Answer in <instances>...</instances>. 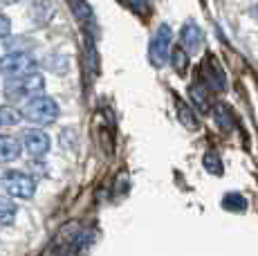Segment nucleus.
Wrapping results in <instances>:
<instances>
[{
	"label": "nucleus",
	"mask_w": 258,
	"mask_h": 256,
	"mask_svg": "<svg viewBox=\"0 0 258 256\" xmlns=\"http://www.w3.org/2000/svg\"><path fill=\"white\" fill-rule=\"evenodd\" d=\"M3 3H7V5H12V3H21V0H3Z\"/></svg>",
	"instance_id": "nucleus-20"
},
{
	"label": "nucleus",
	"mask_w": 258,
	"mask_h": 256,
	"mask_svg": "<svg viewBox=\"0 0 258 256\" xmlns=\"http://www.w3.org/2000/svg\"><path fill=\"white\" fill-rule=\"evenodd\" d=\"M175 108H177V119L182 121L186 128H198V119L193 115V110L186 106L182 99H175Z\"/></svg>",
	"instance_id": "nucleus-12"
},
{
	"label": "nucleus",
	"mask_w": 258,
	"mask_h": 256,
	"mask_svg": "<svg viewBox=\"0 0 258 256\" xmlns=\"http://www.w3.org/2000/svg\"><path fill=\"white\" fill-rule=\"evenodd\" d=\"M171 43H173V32L168 25H160V29L155 32L151 41V47H148V56H151L153 66H164L171 56Z\"/></svg>",
	"instance_id": "nucleus-4"
},
{
	"label": "nucleus",
	"mask_w": 258,
	"mask_h": 256,
	"mask_svg": "<svg viewBox=\"0 0 258 256\" xmlns=\"http://www.w3.org/2000/svg\"><path fill=\"white\" fill-rule=\"evenodd\" d=\"M23 149L27 151V155H32L34 160H41L47 155L49 151V137L41 128H27L23 133Z\"/></svg>",
	"instance_id": "nucleus-6"
},
{
	"label": "nucleus",
	"mask_w": 258,
	"mask_h": 256,
	"mask_svg": "<svg viewBox=\"0 0 258 256\" xmlns=\"http://www.w3.org/2000/svg\"><path fill=\"white\" fill-rule=\"evenodd\" d=\"M23 115L27 117L29 121H34V124H41V126L54 124V121L58 119V103L54 101L52 97L34 95L32 99L25 103Z\"/></svg>",
	"instance_id": "nucleus-1"
},
{
	"label": "nucleus",
	"mask_w": 258,
	"mask_h": 256,
	"mask_svg": "<svg viewBox=\"0 0 258 256\" xmlns=\"http://www.w3.org/2000/svg\"><path fill=\"white\" fill-rule=\"evenodd\" d=\"M45 90V79L36 72H29L23 77H7L5 83V95L9 99H23V97H34L41 95Z\"/></svg>",
	"instance_id": "nucleus-2"
},
{
	"label": "nucleus",
	"mask_w": 258,
	"mask_h": 256,
	"mask_svg": "<svg viewBox=\"0 0 258 256\" xmlns=\"http://www.w3.org/2000/svg\"><path fill=\"white\" fill-rule=\"evenodd\" d=\"M18 121H21V115H18L14 108L0 106V124L3 126H16Z\"/></svg>",
	"instance_id": "nucleus-15"
},
{
	"label": "nucleus",
	"mask_w": 258,
	"mask_h": 256,
	"mask_svg": "<svg viewBox=\"0 0 258 256\" xmlns=\"http://www.w3.org/2000/svg\"><path fill=\"white\" fill-rule=\"evenodd\" d=\"M202 79H207V88H213V90H225L227 81H225V72H222L220 63H218L216 56H207L205 58V66H202Z\"/></svg>",
	"instance_id": "nucleus-7"
},
{
	"label": "nucleus",
	"mask_w": 258,
	"mask_h": 256,
	"mask_svg": "<svg viewBox=\"0 0 258 256\" xmlns=\"http://www.w3.org/2000/svg\"><path fill=\"white\" fill-rule=\"evenodd\" d=\"M9 32H12V21H9L7 16H3V14H0V38H7Z\"/></svg>",
	"instance_id": "nucleus-18"
},
{
	"label": "nucleus",
	"mask_w": 258,
	"mask_h": 256,
	"mask_svg": "<svg viewBox=\"0 0 258 256\" xmlns=\"http://www.w3.org/2000/svg\"><path fill=\"white\" fill-rule=\"evenodd\" d=\"M213 117H216V121H218V126L220 128H229L231 126V110L225 106V103L213 106Z\"/></svg>",
	"instance_id": "nucleus-13"
},
{
	"label": "nucleus",
	"mask_w": 258,
	"mask_h": 256,
	"mask_svg": "<svg viewBox=\"0 0 258 256\" xmlns=\"http://www.w3.org/2000/svg\"><path fill=\"white\" fill-rule=\"evenodd\" d=\"M3 184L7 194L14 198H32L34 191H36L34 178H29L27 173H21V171H7L3 175Z\"/></svg>",
	"instance_id": "nucleus-5"
},
{
	"label": "nucleus",
	"mask_w": 258,
	"mask_h": 256,
	"mask_svg": "<svg viewBox=\"0 0 258 256\" xmlns=\"http://www.w3.org/2000/svg\"><path fill=\"white\" fill-rule=\"evenodd\" d=\"M171 58H173V68H175V72L184 75V70H186V50H184V47L180 45L177 50H173Z\"/></svg>",
	"instance_id": "nucleus-17"
},
{
	"label": "nucleus",
	"mask_w": 258,
	"mask_h": 256,
	"mask_svg": "<svg viewBox=\"0 0 258 256\" xmlns=\"http://www.w3.org/2000/svg\"><path fill=\"white\" fill-rule=\"evenodd\" d=\"M0 126H3V124H0Z\"/></svg>",
	"instance_id": "nucleus-21"
},
{
	"label": "nucleus",
	"mask_w": 258,
	"mask_h": 256,
	"mask_svg": "<svg viewBox=\"0 0 258 256\" xmlns=\"http://www.w3.org/2000/svg\"><path fill=\"white\" fill-rule=\"evenodd\" d=\"M202 41H205V34H202V29L196 25V23L188 21L184 27H182V34H180V45L184 47L186 52H198L202 45Z\"/></svg>",
	"instance_id": "nucleus-8"
},
{
	"label": "nucleus",
	"mask_w": 258,
	"mask_h": 256,
	"mask_svg": "<svg viewBox=\"0 0 258 256\" xmlns=\"http://www.w3.org/2000/svg\"><path fill=\"white\" fill-rule=\"evenodd\" d=\"M191 99L193 103L198 106V110H209L211 108V101H209V90H207V83H196V86H191Z\"/></svg>",
	"instance_id": "nucleus-10"
},
{
	"label": "nucleus",
	"mask_w": 258,
	"mask_h": 256,
	"mask_svg": "<svg viewBox=\"0 0 258 256\" xmlns=\"http://www.w3.org/2000/svg\"><path fill=\"white\" fill-rule=\"evenodd\" d=\"M249 14H251V18H256V21H258V5H256V7H254V9H251V12H249Z\"/></svg>",
	"instance_id": "nucleus-19"
},
{
	"label": "nucleus",
	"mask_w": 258,
	"mask_h": 256,
	"mask_svg": "<svg viewBox=\"0 0 258 256\" xmlns=\"http://www.w3.org/2000/svg\"><path fill=\"white\" fill-rule=\"evenodd\" d=\"M205 169L209 171V173H216V175H220L222 173V160H220V155L218 153H207L205 155Z\"/></svg>",
	"instance_id": "nucleus-16"
},
{
	"label": "nucleus",
	"mask_w": 258,
	"mask_h": 256,
	"mask_svg": "<svg viewBox=\"0 0 258 256\" xmlns=\"http://www.w3.org/2000/svg\"><path fill=\"white\" fill-rule=\"evenodd\" d=\"M222 205H225V209H231V211H245L247 200L240 194H229V196H225Z\"/></svg>",
	"instance_id": "nucleus-14"
},
{
	"label": "nucleus",
	"mask_w": 258,
	"mask_h": 256,
	"mask_svg": "<svg viewBox=\"0 0 258 256\" xmlns=\"http://www.w3.org/2000/svg\"><path fill=\"white\" fill-rule=\"evenodd\" d=\"M18 207L14 205L12 198L7 196H0V225H12L14 218H16Z\"/></svg>",
	"instance_id": "nucleus-11"
},
{
	"label": "nucleus",
	"mask_w": 258,
	"mask_h": 256,
	"mask_svg": "<svg viewBox=\"0 0 258 256\" xmlns=\"http://www.w3.org/2000/svg\"><path fill=\"white\" fill-rule=\"evenodd\" d=\"M36 58L27 52H9L0 58V72L5 77H23L29 72H36Z\"/></svg>",
	"instance_id": "nucleus-3"
},
{
	"label": "nucleus",
	"mask_w": 258,
	"mask_h": 256,
	"mask_svg": "<svg viewBox=\"0 0 258 256\" xmlns=\"http://www.w3.org/2000/svg\"><path fill=\"white\" fill-rule=\"evenodd\" d=\"M21 155V144L18 140L9 135H0V162H14Z\"/></svg>",
	"instance_id": "nucleus-9"
}]
</instances>
